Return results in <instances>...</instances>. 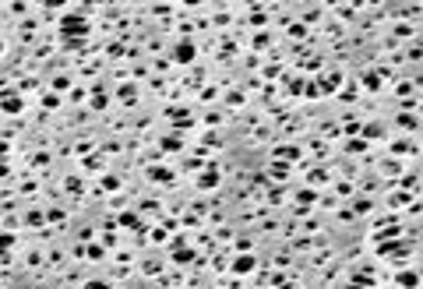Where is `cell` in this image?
Instances as JSON below:
<instances>
[{"label":"cell","instance_id":"cell-1","mask_svg":"<svg viewBox=\"0 0 423 289\" xmlns=\"http://www.w3.org/2000/svg\"><path fill=\"white\" fill-rule=\"evenodd\" d=\"M254 268V257H236V271H250Z\"/></svg>","mask_w":423,"mask_h":289},{"label":"cell","instance_id":"cell-2","mask_svg":"<svg viewBox=\"0 0 423 289\" xmlns=\"http://www.w3.org/2000/svg\"><path fill=\"white\" fill-rule=\"evenodd\" d=\"M0 152H4V145H0Z\"/></svg>","mask_w":423,"mask_h":289}]
</instances>
